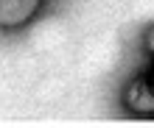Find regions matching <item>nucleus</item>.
Listing matches in <instances>:
<instances>
[{
    "instance_id": "nucleus-1",
    "label": "nucleus",
    "mask_w": 154,
    "mask_h": 128,
    "mask_svg": "<svg viewBox=\"0 0 154 128\" xmlns=\"http://www.w3.org/2000/svg\"><path fill=\"white\" fill-rule=\"evenodd\" d=\"M42 0H0V28H17L25 25L37 14Z\"/></svg>"
},
{
    "instance_id": "nucleus-2",
    "label": "nucleus",
    "mask_w": 154,
    "mask_h": 128,
    "mask_svg": "<svg viewBox=\"0 0 154 128\" xmlns=\"http://www.w3.org/2000/svg\"><path fill=\"white\" fill-rule=\"evenodd\" d=\"M126 103L137 114H154V92L149 89V84L143 78L129 84V89H126Z\"/></svg>"
},
{
    "instance_id": "nucleus-3",
    "label": "nucleus",
    "mask_w": 154,
    "mask_h": 128,
    "mask_svg": "<svg viewBox=\"0 0 154 128\" xmlns=\"http://www.w3.org/2000/svg\"><path fill=\"white\" fill-rule=\"evenodd\" d=\"M143 45H146V50H149L151 56H154V25H151L149 31H146V39H143Z\"/></svg>"
}]
</instances>
